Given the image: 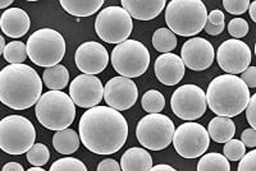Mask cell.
Masks as SVG:
<instances>
[{"instance_id": "33", "label": "cell", "mask_w": 256, "mask_h": 171, "mask_svg": "<svg viewBox=\"0 0 256 171\" xmlns=\"http://www.w3.org/2000/svg\"><path fill=\"white\" fill-rule=\"evenodd\" d=\"M246 154V147L238 140H230L224 143L223 156L228 161H240Z\"/></svg>"}, {"instance_id": "14", "label": "cell", "mask_w": 256, "mask_h": 171, "mask_svg": "<svg viewBox=\"0 0 256 171\" xmlns=\"http://www.w3.org/2000/svg\"><path fill=\"white\" fill-rule=\"evenodd\" d=\"M104 96L102 83L96 76L80 74L70 86V97L74 105L84 109L99 106Z\"/></svg>"}, {"instance_id": "13", "label": "cell", "mask_w": 256, "mask_h": 171, "mask_svg": "<svg viewBox=\"0 0 256 171\" xmlns=\"http://www.w3.org/2000/svg\"><path fill=\"white\" fill-rule=\"evenodd\" d=\"M216 61L227 74H241L250 67L251 50L248 45L241 40H226L218 47Z\"/></svg>"}, {"instance_id": "2", "label": "cell", "mask_w": 256, "mask_h": 171, "mask_svg": "<svg viewBox=\"0 0 256 171\" xmlns=\"http://www.w3.org/2000/svg\"><path fill=\"white\" fill-rule=\"evenodd\" d=\"M42 92L38 73L26 64H9L0 70V102L13 110L36 105Z\"/></svg>"}, {"instance_id": "44", "label": "cell", "mask_w": 256, "mask_h": 171, "mask_svg": "<svg viewBox=\"0 0 256 171\" xmlns=\"http://www.w3.org/2000/svg\"><path fill=\"white\" fill-rule=\"evenodd\" d=\"M13 4V0H0V9L8 8Z\"/></svg>"}, {"instance_id": "37", "label": "cell", "mask_w": 256, "mask_h": 171, "mask_svg": "<svg viewBox=\"0 0 256 171\" xmlns=\"http://www.w3.org/2000/svg\"><path fill=\"white\" fill-rule=\"evenodd\" d=\"M246 118L252 129H256V95H251L246 108Z\"/></svg>"}, {"instance_id": "29", "label": "cell", "mask_w": 256, "mask_h": 171, "mask_svg": "<svg viewBox=\"0 0 256 171\" xmlns=\"http://www.w3.org/2000/svg\"><path fill=\"white\" fill-rule=\"evenodd\" d=\"M4 59L9 64H24L27 59L26 45L22 41H12L4 47Z\"/></svg>"}, {"instance_id": "39", "label": "cell", "mask_w": 256, "mask_h": 171, "mask_svg": "<svg viewBox=\"0 0 256 171\" xmlns=\"http://www.w3.org/2000/svg\"><path fill=\"white\" fill-rule=\"evenodd\" d=\"M241 142L244 143V147L254 148L256 146V132L252 128H248L242 132Z\"/></svg>"}, {"instance_id": "7", "label": "cell", "mask_w": 256, "mask_h": 171, "mask_svg": "<svg viewBox=\"0 0 256 171\" xmlns=\"http://www.w3.org/2000/svg\"><path fill=\"white\" fill-rule=\"evenodd\" d=\"M35 141V127L24 116L8 115L0 120V150L6 154H27Z\"/></svg>"}, {"instance_id": "5", "label": "cell", "mask_w": 256, "mask_h": 171, "mask_svg": "<svg viewBox=\"0 0 256 171\" xmlns=\"http://www.w3.org/2000/svg\"><path fill=\"white\" fill-rule=\"evenodd\" d=\"M38 123L49 131L67 129L76 119V105L63 91H48L35 105Z\"/></svg>"}, {"instance_id": "41", "label": "cell", "mask_w": 256, "mask_h": 171, "mask_svg": "<svg viewBox=\"0 0 256 171\" xmlns=\"http://www.w3.org/2000/svg\"><path fill=\"white\" fill-rule=\"evenodd\" d=\"M2 171H24V169L18 163H8L3 166Z\"/></svg>"}, {"instance_id": "1", "label": "cell", "mask_w": 256, "mask_h": 171, "mask_svg": "<svg viewBox=\"0 0 256 171\" xmlns=\"http://www.w3.org/2000/svg\"><path fill=\"white\" fill-rule=\"evenodd\" d=\"M80 141L96 155H113L126 145L128 123L120 111L95 106L84 111L78 124Z\"/></svg>"}, {"instance_id": "10", "label": "cell", "mask_w": 256, "mask_h": 171, "mask_svg": "<svg viewBox=\"0 0 256 171\" xmlns=\"http://www.w3.org/2000/svg\"><path fill=\"white\" fill-rule=\"evenodd\" d=\"M134 29L131 15L122 6H108L102 9L95 20V31L108 44H122L128 40Z\"/></svg>"}, {"instance_id": "42", "label": "cell", "mask_w": 256, "mask_h": 171, "mask_svg": "<svg viewBox=\"0 0 256 171\" xmlns=\"http://www.w3.org/2000/svg\"><path fill=\"white\" fill-rule=\"evenodd\" d=\"M148 171H177L173 166L170 165H164V164H160V165L152 166Z\"/></svg>"}, {"instance_id": "43", "label": "cell", "mask_w": 256, "mask_h": 171, "mask_svg": "<svg viewBox=\"0 0 256 171\" xmlns=\"http://www.w3.org/2000/svg\"><path fill=\"white\" fill-rule=\"evenodd\" d=\"M248 12H250L251 19H252L254 22H256V1H250Z\"/></svg>"}, {"instance_id": "38", "label": "cell", "mask_w": 256, "mask_h": 171, "mask_svg": "<svg viewBox=\"0 0 256 171\" xmlns=\"http://www.w3.org/2000/svg\"><path fill=\"white\" fill-rule=\"evenodd\" d=\"M241 79L248 88H255L256 87V68L248 67L244 73H241Z\"/></svg>"}, {"instance_id": "12", "label": "cell", "mask_w": 256, "mask_h": 171, "mask_svg": "<svg viewBox=\"0 0 256 171\" xmlns=\"http://www.w3.org/2000/svg\"><path fill=\"white\" fill-rule=\"evenodd\" d=\"M170 108L174 115L182 120L200 119L208 108L205 91L196 84H184L170 97Z\"/></svg>"}, {"instance_id": "46", "label": "cell", "mask_w": 256, "mask_h": 171, "mask_svg": "<svg viewBox=\"0 0 256 171\" xmlns=\"http://www.w3.org/2000/svg\"><path fill=\"white\" fill-rule=\"evenodd\" d=\"M27 171H46V170H44V169H42V168H36V166H35V168L28 169V170H27Z\"/></svg>"}, {"instance_id": "21", "label": "cell", "mask_w": 256, "mask_h": 171, "mask_svg": "<svg viewBox=\"0 0 256 171\" xmlns=\"http://www.w3.org/2000/svg\"><path fill=\"white\" fill-rule=\"evenodd\" d=\"M152 168V155L144 148L132 147L120 157V169L123 171H148Z\"/></svg>"}, {"instance_id": "26", "label": "cell", "mask_w": 256, "mask_h": 171, "mask_svg": "<svg viewBox=\"0 0 256 171\" xmlns=\"http://www.w3.org/2000/svg\"><path fill=\"white\" fill-rule=\"evenodd\" d=\"M198 171H230V164L222 154L210 152L201 156Z\"/></svg>"}, {"instance_id": "3", "label": "cell", "mask_w": 256, "mask_h": 171, "mask_svg": "<svg viewBox=\"0 0 256 171\" xmlns=\"http://www.w3.org/2000/svg\"><path fill=\"white\" fill-rule=\"evenodd\" d=\"M206 104L218 116L233 118L246 110L250 101V88L242 79L232 74H222L210 82Z\"/></svg>"}, {"instance_id": "45", "label": "cell", "mask_w": 256, "mask_h": 171, "mask_svg": "<svg viewBox=\"0 0 256 171\" xmlns=\"http://www.w3.org/2000/svg\"><path fill=\"white\" fill-rule=\"evenodd\" d=\"M4 47H6V40L2 35H0V55L4 52Z\"/></svg>"}, {"instance_id": "31", "label": "cell", "mask_w": 256, "mask_h": 171, "mask_svg": "<svg viewBox=\"0 0 256 171\" xmlns=\"http://www.w3.org/2000/svg\"><path fill=\"white\" fill-rule=\"evenodd\" d=\"M226 28L224 22V13L219 9H214L208 14L206 23H205V31L210 36H218Z\"/></svg>"}, {"instance_id": "20", "label": "cell", "mask_w": 256, "mask_h": 171, "mask_svg": "<svg viewBox=\"0 0 256 171\" xmlns=\"http://www.w3.org/2000/svg\"><path fill=\"white\" fill-rule=\"evenodd\" d=\"M166 0H123L122 8L138 20H152L166 8Z\"/></svg>"}, {"instance_id": "16", "label": "cell", "mask_w": 256, "mask_h": 171, "mask_svg": "<svg viewBox=\"0 0 256 171\" xmlns=\"http://www.w3.org/2000/svg\"><path fill=\"white\" fill-rule=\"evenodd\" d=\"M216 58V50L209 41L202 37L187 40L180 49V59L184 67L195 72H202L212 67Z\"/></svg>"}, {"instance_id": "19", "label": "cell", "mask_w": 256, "mask_h": 171, "mask_svg": "<svg viewBox=\"0 0 256 171\" xmlns=\"http://www.w3.org/2000/svg\"><path fill=\"white\" fill-rule=\"evenodd\" d=\"M30 27L31 19L24 9L9 8L0 17V28L9 37H22L28 32Z\"/></svg>"}, {"instance_id": "15", "label": "cell", "mask_w": 256, "mask_h": 171, "mask_svg": "<svg viewBox=\"0 0 256 171\" xmlns=\"http://www.w3.org/2000/svg\"><path fill=\"white\" fill-rule=\"evenodd\" d=\"M104 99L109 108L116 111L131 109L138 99V90L132 79L113 77L104 87Z\"/></svg>"}, {"instance_id": "9", "label": "cell", "mask_w": 256, "mask_h": 171, "mask_svg": "<svg viewBox=\"0 0 256 171\" xmlns=\"http://www.w3.org/2000/svg\"><path fill=\"white\" fill-rule=\"evenodd\" d=\"M174 131V124L169 116L148 114L137 124L136 137L144 148L150 151H162L172 143Z\"/></svg>"}, {"instance_id": "4", "label": "cell", "mask_w": 256, "mask_h": 171, "mask_svg": "<svg viewBox=\"0 0 256 171\" xmlns=\"http://www.w3.org/2000/svg\"><path fill=\"white\" fill-rule=\"evenodd\" d=\"M208 9L201 0H172L166 9L168 29L174 35L191 37L205 28Z\"/></svg>"}, {"instance_id": "25", "label": "cell", "mask_w": 256, "mask_h": 171, "mask_svg": "<svg viewBox=\"0 0 256 171\" xmlns=\"http://www.w3.org/2000/svg\"><path fill=\"white\" fill-rule=\"evenodd\" d=\"M42 81L50 91H60L67 87L70 82V72L63 64H58L44 70Z\"/></svg>"}, {"instance_id": "8", "label": "cell", "mask_w": 256, "mask_h": 171, "mask_svg": "<svg viewBox=\"0 0 256 171\" xmlns=\"http://www.w3.org/2000/svg\"><path fill=\"white\" fill-rule=\"evenodd\" d=\"M110 61L116 73L124 78H137L150 65V52L140 41L126 40L112 51Z\"/></svg>"}, {"instance_id": "36", "label": "cell", "mask_w": 256, "mask_h": 171, "mask_svg": "<svg viewBox=\"0 0 256 171\" xmlns=\"http://www.w3.org/2000/svg\"><path fill=\"white\" fill-rule=\"evenodd\" d=\"M238 171H256V151L244 154V156L240 160Z\"/></svg>"}, {"instance_id": "35", "label": "cell", "mask_w": 256, "mask_h": 171, "mask_svg": "<svg viewBox=\"0 0 256 171\" xmlns=\"http://www.w3.org/2000/svg\"><path fill=\"white\" fill-rule=\"evenodd\" d=\"M223 6L230 14L238 15L248 10L250 1L248 0H224Z\"/></svg>"}, {"instance_id": "34", "label": "cell", "mask_w": 256, "mask_h": 171, "mask_svg": "<svg viewBox=\"0 0 256 171\" xmlns=\"http://www.w3.org/2000/svg\"><path fill=\"white\" fill-rule=\"evenodd\" d=\"M228 32L233 38L238 40L248 33V23L244 18H233L228 23Z\"/></svg>"}, {"instance_id": "23", "label": "cell", "mask_w": 256, "mask_h": 171, "mask_svg": "<svg viewBox=\"0 0 256 171\" xmlns=\"http://www.w3.org/2000/svg\"><path fill=\"white\" fill-rule=\"evenodd\" d=\"M62 8L74 17H90L104 5V0H62Z\"/></svg>"}, {"instance_id": "18", "label": "cell", "mask_w": 256, "mask_h": 171, "mask_svg": "<svg viewBox=\"0 0 256 171\" xmlns=\"http://www.w3.org/2000/svg\"><path fill=\"white\" fill-rule=\"evenodd\" d=\"M186 67L184 61L176 54H162L155 60V76L166 86L178 84L184 77Z\"/></svg>"}, {"instance_id": "22", "label": "cell", "mask_w": 256, "mask_h": 171, "mask_svg": "<svg viewBox=\"0 0 256 171\" xmlns=\"http://www.w3.org/2000/svg\"><path fill=\"white\" fill-rule=\"evenodd\" d=\"M208 133L214 142L226 143L230 140H233V137L236 134V124L230 118L216 116L210 120Z\"/></svg>"}, {"instance_id": "27", "label": "cell", "mask_w": 256, "mask_h": 171, "mask_svg": "<svg viewBox=\"0 0 256 171\" xmlns=\"http://www.w3.org/2000/svg\"><path fill=\"white\" fill-rule=\"evenodd\" d=\"M152 45L159 52L168 54L177 47V37L170 29L159 28L152 35Z\"/></svg>"}, {"instance_id": "24", "label": "cell", "mask_w": 256, "mask_h": 171, "mask_svg": "<svg viewBox=\"0 0 256 171\" xmlns=\"http://www.w3.org/2000/svg\"><path fill=\"white\" fill-rule=\"evenodd\" d=\"M80 136L76 131L70 128L59 131L52 137V146L56 151L60 155H72L80 147Z\"/></svg>"}, {"instance_id": "17", "label": "cell", "mask_w": 256, "mask_h": 171, "mask_svg": "<svg viewBox=\"0 0 256 171\" xmlns=\"http://www.w3.org/2000/svg\"><path fill=\"white\" fill-rule=\"evenodd\" d=\"M76 65L82 74H99L108 67L109 54L102 44L95 41H88L80 45L74 55Z\"/></svg>"}, {"instance_id": "40", "label": "cell", "mask_w": 256, "mask_h": 171, "mask_svg": "<svg viewBox=\"0 0 256 171\" xmlns=\"http://www.w3.org/2000/svg\"><path fill=\"white\" fill-rule=\"evenodd\" d=\"M98 171H120V165L113 159H106L98 165Z\"/></svg>"}, {"instance_id": "30", "label": "cell", "mask_w": 256, "mask_h": 171, "mask_svg": "<svg viewBox=\"0 0 256 171\" xmlns=\"http://www.w3.org/2000/svg\"><path fill=\"white\" fill-rule=\"evenodd\" d=\"M50 159L49 148L42 143H35L27 152V161L36 168H41L48 164Z\"/></svg>"}, {"instance_id": "6", "label": "cell", "mask_w": 256, "mask_h": 171, "mask_svg": "<svg viewBox=\"0 0 256 171\" xmlns=\"http://www.w3.org/2000/svg\"><path fill=\"white\" fill-rule=\"evenodd\" d=\"M26 49L32 63L50 68L58 65L66 55V40L56 29L41 28L30 36Z\"/></svg>"}, {"instance_id": "11", "label": "cell", "mask_w": 256, "mask_h": 171, "mask_svg": "<svg viewBox=\"0 0 256 171\" xmlns=\"http://www.w3.org/2000/svg\"><path fill=\"white\" fill-rule=\"evenodd\" d=\"M172 143L180 157L196 159L208 151L210 137L205 127L195 122H187L176 129Z\"/></svg>"}, {"instance_id": "28", "label": "cell", "mask_w": 256, "mask_h": 171, "mask_svg": "<svg viewBox=\"0 0 256 171\" xmlns=\"http://www.w3.org/2000/svg\"><path fill=\"white\" fill-rule=\"evenodd\" d=\"M141 105L145 111L148 114H160L166 108V97L162 92L156 90H150L146 93H144Z\"/></svg>"}, {"instance_id": "32", "label": "cell", "mask_w": 256, "mask_h": 171, "mask_svg": "<svg viewBox=\"0 0 256 171\" xmlns=\"http://www.w3.org/2000/svg\"><path fill=\"white\" fill-rule=\"evenodd\" d=\"M49 171H88V168L81 160L74 157H63L52 163Z\"/></svg>"}]
</instances>
